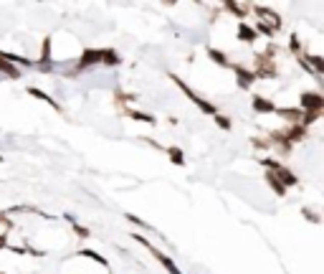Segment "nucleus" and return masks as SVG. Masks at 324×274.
I'll use <instances>...</instances> for the list:
<instances>
[{
    "mask_svg": "<svg viewBox=\"0 0 324 274\" xmlns=\"http://www.w3.org/2000/svg\"><path fill=\"white\" fill-rule=\"evenodd\" d=\"M170 79H172V84H175V86H178V89H180V92H183V94H185V97H188V99L193 102L195 107H197V112H203L205 117H215V115L220 112V107H218L215 102L205 99V97H203L200 92H195V89L190 86V84H188V81H183V79H180L178 74H170Z\"/></svg>",
    "mask_w": 324,
    "mask_h": 274,
    "instance_id": "obj_1",
    "label": "nucleus"
},
{
    "mask_svg": "<svg viewBox=\"0 0 324 274\" xmlns=\"http://www.w3.org/2000/svg\"><path fill=\"white\" fill-rule=\"evenodd\" d=\"M299 107H302L307 115L322 117L324 115V92H317V89L302 92V94H299Z\"/></svg>",
    "mask_w": 324,
    "mask_h": 274,
    "instance_id": "obj_2",
    "label": "nucleus"
},
{
    "mask_svg": "<svg viewBox=\"0 0 324 274\" xmlns=\"http://www.w3.org/2000/svg\"><path fill=\"white\" fill-rule=\"evenodd\" d=\"M231 71L236 74V86H238V89H243V92H251V89L259 84V79H256L254 68L246 66V64H241V61H233V68H231Z\"/></svg>",
    "mask_w": 324,
    "mask_h": 274,
    "instance_id": "obj_3",
    "label": "nucleus"
},
{
    "mask_svg": "<svg viewBox=\"0 0 324 274\" xmlns=\"http://www.w3.org/2000/svg\"><path fill=\"white\" fill-rule=\"evenodd\" d=\"M205 56L213 66L218 68H233V56L226 51V49H218V46H208L205 49Z\"/></svg>",
    "mask_w": 324,
    "mask_h": 274,
    "instance_id": "obj_4",
    "label": "nucleus"
},
{
    "mask_svg": "<svg viewBox=\"0 0 324 274\" xmlns=\"http://www.w3.org/2000/svg\"><path fill=\"white\" fill-rule=\"evenodd\" d=\"M251 109L256 115H276V102L268 94H251Z\"/></svg>",
    "mask_w": 324,
    "mask_h": 274,
    "instance_id": "obj_5",
    "label": "nucleus"
},
{
    "mask_svg": "<svg viewBox=\"0 0 324 274\" xmlns=\"http://www.w3.org/2000/svg\"><path fill=\"white\" fill-rule=\"evenodd\" d=\"M236 38L243 43V46H256V41H259L261 36L256 33V28L251 26V23H246V20H241L238 26H236Z\"/></svg>",
    "mask_w": 324,
    "mask_h": 274,
    "instance_id": "obj_6",
    "label": "nucleus"
},
{
    "mask_svg": "<svg viewBox=\"0 0 324 274\" xmlns=\"http://www.w3.org/2000/svg\"><path fill=\"white\" fill-rule=\"evenodd\" d=\"M263 183L271 188V193L276 196V198H286V193H289V188L276 178V173H271V170H263Z\"/></svg>",
    "mask_w": 324,
    "mask_h": 274,
    "instance_id": "obj_7",
    "label": "nucleus"
},
{
    "mask_svg": "<svg viewBox=\"0 0 324 274\" xmlns=\"http://www.w3.org/2000/svg\"><path fill=\"white\" fill-rule=\"evenodd\" d=\"M271 173H276V178H279V180H281L289 191H291V188H299V175H296V173H294L286 163H284L279 170H271Z\"/></svg>",
    "mask_w": 324,
    "mask_h": 274,
    "instance_id": "obj_8",
    "label": "nucleus"
},
{
    "mask_svg": "<svg viewBox=\"0 0 324 274\" xmlns=\"http://www.w3.org/2000/svg\"><path fill=\"white\" fill-rule=\"evenodd\" d=\"M302 59H304V64L309 66L312 71V76H324V56L322 54H302Z\"/></svg>",
    "mask_w": 324,
    "mask_h": 274,
    "instance_id": "obj_9",
    "label": "nucleus"
},
{
    "mask_svg": "<svg viewBox=\"0 0 324 274\" xmlns=\"http://www.w3.org/2000/svg\"><path fill=\"white\" fill-rule=\"evenodd\" d=\"M28 94H31V97H36V99H41L43 104H48V107H51V109H56V112H61V109H64V107H61V104H59L51 94H46V92H43V89H38V86H28Z\"/></svg>",
    "mask_w": 324,
    "mask_h": 274,
    "instance_id": "obj_10",
    "label": "nucleus"
},
{
    "mask_svg": "<svg viewBox=\"0 0 324 274\" xmlns=\"http://www.w3.org/2000/svg\"><path fill=\"white\" fill-rule=\"evenodd\" d=\"M124 115H127L130 120H134V122H142V125H149V127H155V125H157L155 115L142 112V109H132V107H127V109H124Z\"/></svg>",
    "mask_w": 324,
    "mask_h": 274,
    "instance_id": "obj_11",
    "label": "nucleus"
},
{
    "mask_svg": "<svg viewBox=\"0 0 324 274\" xmlns=\"http://www.w3.org/2000/svg\"><path fill=\"white\" fill-rule=\"evenodd\" d=\"M0 74L8 76V79H20V76H23V68H18L13 61H8V59L0 54Z\"/></svg>",
    "mask_w": 324,
    "mask_h": 274,
    "instance_id": "obj_12",
    "label": "nucleus"
},
{
    "mask_svg": "<svg viewBox=\"0 0 324 274\" xmlns=\"http://www.w3.org/2000/svg\"><path fill=\"white\" fill-rule=\"evenodd\" d=\"M165 155L170 157L172 165H185V150L180 145H167L165 147Z\"/></svg>",
    "mask_w": 324,
    "mask_h": 274,
    "instance_id": "obj_13",
    "label": "nucleus"
},
{
    "mask_svg": "<svg viewBox=\"0 0 324 274\" xmlns=\"http://www.w3.org/2000/svg\"><path fill=\"white\" fill-rule=\"evenodd\" d=\"M76 254H79L81 259H91V262H96L99 267L109 269V262H107V257H104V254H99V252H94V249H79Z\"/></svg>",
    "mask_w": 324,
    "mask_h": 274,
    "instance_id": "obj_14",
    "label": "nucleus"
},
{
    "mask_svg": "<svg viewBox=\"0 0 324 274\" xmlns=\"http://www.w3.org/2000/svg\"><path fill=\"white\" fill-rule=\"evenodd\" d=\"M286 49H289V54H294V59H296V56H302V54H307V43H304L296 33H291V36H289Z\"/></svg>",
    "mask_w": 324,
    "mask_h": 274,
    "instance_id": "obj_15",
    "label": "nucleus"
},
{
    "mask_svg": "<svg viewBox=\"0 0 324 274\" xmlns=\"http://www.w3.org/2000/svg\"><path fill=\"white\" fill-rule=\"evenodd\" d=\"M64 218L68 221V223H71V229H73V234H76L79 239H89V236H91V231H89V229H86L84 223H79V221H76V218H73L71 213H66Z\"/></svg>",
    "mask_w": 324,
    "mask_h": 274,
    "instance_id": "obj_16",
    "label": "nucleus"
},
{
    "mask_svg": "<svg viewBox=\"0 0 324 274\" xmlns=\"http://www.w3.org/2000/svg\"><path fill=\"white\" fill-rule=\"evenodd\" d=\"M213 120H215V127H218V130H223V132H231V130H233V117H228V115L218 112Z\"/></svg>",
    "mask_w": 324,
    "mask_h": 274,
    "instance_id": "obj_17",
    "label": "nucleus"
},
{
    "mask_svg": "<svg viewBox=\"0 0 324 274\" xmlns=\"http://www.w3.org/2000/svg\"><path fill=\"white\" fill-rule=\"evenodd\" d=\"M124 218L130 221L132 226H137V229H142V231H147V234H152V231H155L147 221H142V218H139V216H134V213H124Z\"/></svg>",
    "mask_w": 324,
    "mask_h": 274,
    "instance_id": "obj_18",
    "label": "nucleus"
},
{
    "mask_svg": "<svg viewBox=\"0 0 324 274\" xmlns=\"http://www.w3.org/2000/svg\"><path fill=\"white\" fill-rule=\"evenodd\" d=\"M302 216H304V218H307L309 223H319V221L324 218L319 211H314V208H309V206H304V208H302Z\"/></svg>",
    "mask_w": 324,
    "mask_h": 274,
    "instance_id": "obj_19",
    "label": "nucleus"
},
{
    "mask_svg": "<svg viewBox=\"0 0 324 274\" xmlns=\"http://www.w3.org/2000/svg\"><path fill=\"white\" fill-rule=\"evenodd\" d=\"M8 246H10V244H8V231H3V234H0V252L8 249Z\"/></svg>",
    "mask_w": 324,
    "mask_h": 274,
    "instance_id": "obj_20",
    "label": "nucleus"
},
{
    "mask_svg": "<svg viewBox=\"0 0 324 274\" xmlns=\"http://www.w3.org/2000/svg\"><path fill=\"white\" fill-rule=\"evenodd\" d=\"M0 163H5V157H3V155H0Z\"/></svg>",
    "mask_w": 324,
    "mask_h": 274,
    "instance_id": "obj_21",
    "label": "nucleus"
},
{
    "mask_svg": "<svg viewBox=\"0 0 324 274\" xmlns=\"http://www.w3.org/2000/svg\"><path fill=\"white\" fill-rule=\"evenodd\" d=\"M0 213H3V208H0Z\"/></svg>",
    "mask_w": 324,
    "mask_h": 274,
    "instance_id": "obj_22",
    "label": "nucleus"
},
{
    "mask_svg": "<svg viewBox=\"0 0 324 274\" xmlns=\"http://www.w3.org/2000/svg\"><path fill=\"white\" fill-rule=\"evenodd\" d=\"M0 274H3V272H0Z\"/></svg>",
    "mask_w": 324,
    "mask_h": 274,
    "instance_id": "obj_23",
    "label": "nucleus"
}]
</instances>
